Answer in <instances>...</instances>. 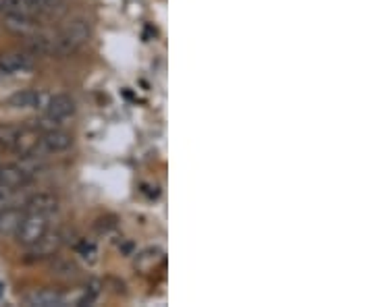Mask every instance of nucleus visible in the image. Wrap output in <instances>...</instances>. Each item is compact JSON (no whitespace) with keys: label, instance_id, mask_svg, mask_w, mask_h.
<instances>
[{"label":"nucleus","instance_id":"1","mask_svg":"<svg viewBox=\"0 0 374 307\" xmlns=\"http://www.w3.org/2000/svg\"><path fill=\"white\" fill-rule=\"evenodd\" d=\"M92 36L90 23L84 19L69 21L59 34H55V55L57 57H71L77 52L84 44H88Z\"/></svg>","mask_w":374,"mask_h":307},{"label":"nucleus","instance_id":"2","mask_svg":"<svg viewBox=\"0 0 374 307\" xmlns=\"http://www.w3.org/2000/svg\"><path fill=\"white\" fill-rule=\"evenodd\" d=\"M48 230H50V216L26 212L13 237H15L17 243H21L24 247H32V245H36Z\"/></svg>","mask_w":374,"mask_h":307},{"label":"nucleus","instance_id":"3","mask_svg":"<svg viewBox=\"0 0 374 307\" xmlns=\"http://www.w3.org/2000/svg\"><path fill=\"white\" fill-rule=\"evenodd\" d=\"M40 137H42V133H40L36 127H32V125L19 127L11 152L17 154L19 158H32V156H38V154H40Z\"/></svg>","mask_w":374,"mask_h":307},{"label":"nucleus","instance_id":"4","mask_svg":"<svg viewBox=\"0 0 374 307\" xmlns=\"http://www.w3.org/2000/svg\"><path fill=\"white\" fill-rule=\"evenodd\" d=\"M73 143H75L73 133L59 127V129L42 133V137H40V154L42 152H46V154H63V152H69L73 148Z\"/></svg>","mask_w":374,"mask_h":307},{"label":"nucleus","instance_id":"5","mask_svg":"<svg viewBox=\"0 0 374 307\" xmlns=\"http://www.w3.org/2000/svg\"><path fill=\"white\" fill-rule=\"evenodd\" d=\"M34 67V55L28 50H11L0 55V73L3 75H13V73H24Z\"/></svg>","mask_w":374,"mask_h":307},{"label":"nucleus","instance_id":"6","mask_svg":"<svg viewBox=\"0 0 374 307\" xmlns=\"http://www.w3.org/2000/svg\"><path fill=\"white\" fill-rule=\"evenodd\" d=\"M34 179L30 177V172L21 166V164H5L0 166V185L5 189H9L11 193L13 191H19L24 187H28Z\"/></svg>","mask_w":374,"mask_h":307},{"label":"nucleus","instance_id":"7","mask_svg":"<svg viewBox=\"0 0 374 307\" xmlns=\"http://www.w3.org/2000/svg\"><path fill=\"white\" fill-rule=\"evenodd\" d=\"M21 301L26 305H34V307H61L69 299L61 290H57V288H40V290L36 288L32 293H26L21 297Z\"/></svg>","mask_w":374,"mask_h":307},{"label":"nucleus","instance_id":"8","mask_svg":"<svg viewBox=\"0 0 374 307\" xmlns=\"http://www.w3.org/2000/svg\"><path fill=\"white\" fill-rule=\"evenodd\" d=\"M75 112H77V104L67 94H55L46 104V115H50L59 121H67V119L75 117Z\"/></svg>","mask_w":374,"mask_h":307},{"label":"nucleus","instance_id":"9","mask_svg":"<svg viewBox=\"0 0 374 307\" xmlns=\"http://www.w3.org/2000/svg\"><path fill=\"white\" fill-rule=\"evenodd\" d=\"M59 206H61V201H59V197H57L55 193H36V195H32V197L26 201L24 210H26V212H32V214L53 216V214L59 212Z\"/></svg>","mask_w":374,"mask_h":307},{"label":"nucleus","instance_id":"10","mask_svg":"<svg viewBox=\"0 0 374 307\" xmlns=\"http://www.w3.org/2000/svg\"><path fill=\"white\" fill-rule=\"evenodd\" d=\"M61 245H63V235L61 232H46L36 245H32L30 249H32V255H36L38 259H42V257H53L59 249H61Z\"/></svg>","mask_w":374,"mask_h":307},{"label":"nucleus","instance_id":"11","mask_svg":"<svg viewBox=\"0 0 374 307\" xmlns=\"http://www.w3.org/2000/svg\"><path fill=\"white\" fill-rule=\"evenodd\" d=\"M26 210L24 208H3L0 210V237H13Z\"/></svg>","mask_w":374,"mask_h":307},{"label":"nucleus","instance_id":"12","mask_svg":"<svg viewBox=\"0 0 374 307\" xmlns=\"http://www.w3.org/2000/svg\"><path fill=\"white\" fill-rule=\"evenodd\" d=\"M40 104H42V94L36 92V90L15 92V94L7 100V106L17 108V110H32V108H38Z\"/></svg>","mask_w":374,"mask_h":307},{"label":"nucleus","instance_id":"13","mask_svg":"<svg viewBox=\"0 0 374 307\" xmlns=\"http://www.w3.org/2000/svg\"><path fill=\"white\" fill-rule=\"evenodd\" d=\"M5 26L11 30V32H15V34H19V36H30V34H34V32H38V23H36V19L34 17H24V15H7L5 13Z\"/></svg>","mask_w":374,"mask_h":307},{"label":"nucleus","instance_id":"14","mask_svg":"<svg viewBox=\"0 0 374 307\" xmlns=\"http://www.w3.org/2000/svg\"><path fill=\"white\" fill-rule=\"evenodd\" d=\"M165 259V253L160 251V249H156V247H150V249H144L142 253H138V257H135V270H140V272H152L160 261Z\"/></svg>","mask_w":374,"mask_h":307},{"label":"nucleus","instance_id":"15","mask_svg":"<svg viewBox=\"0 0 374 307\" xmlns=\"http://www.w3.org/2000/svg\"><path fill=\"white\" fill-rule=\"evenodd\" d=\"M3 13L7 15H24V17H38L40 13L30 0H3Z\"/></svg>","mask_w":374,"mask_h":307},{"label":"nucleus","instance_id":"16","mask_svg":"<svg viewBox=\"0 0 374 307\" xmlns=\"http://www.w3.org/2000/svg\"><path fill=\"white\" fill-rule=\"evenodd\" d=\"M40 15H55L65 9V0H30Z\"/></svg>","mask_w":374,"mask_h":307},{"label":"nucleus","instance_id":"17","mask_svg":"<svg viewBox=\"0 0 374 307\" xmlns=\"http://www.w3.org/2000/svg\"><path fill=\"white\" fill-rule=\"evenodd\" d=\"M17 131H19L17 125L0 123V148L11 152V148H13V143H15V137H17Z\"/></svg>","mask_w":374,"mask_h":307},{"label":"nucleus","instance_id":"18","mask_svg":"<svg viewBox=\"0 0 374 307\" xmlns=\"http://www.w3.org/2000/svg\"><path fill=\"white\" fill-rule=\"evenodd\" d=\"M77 253H80L82 257H86V259H94L96 253H98V247H96L94 241L84 239V241H80V245H77Z\"/></svg>","mask_w":374,"mask_h":307},{"label":"nucleus","instance_id":"19","mask_svg":"<svg viewBox=\"0 0 374 307\" xmlns=\"http://www.w3.org/2000/svg\"><path fill=\"white\" fill-rule=\"evenodd\" d=\"M117 226V218L115 216H102V218H98L96 222H94V230L96 232H109L111 228H115Z\"/></svg>","mask_w":374,"mask_h":307},{"label":"nucleus","instance_id":"20","mask_svg":"<svg viewBox=\"0 0 374 307\" xmlns=\"http://www.w3.org/2000/svg\"><path fill=\"white\" fill-rule=\"evenodd\" d=\"M0 13H3V0H0Z\"/></svg>","mask_w":374,"mask_h":307}]
</instances>
